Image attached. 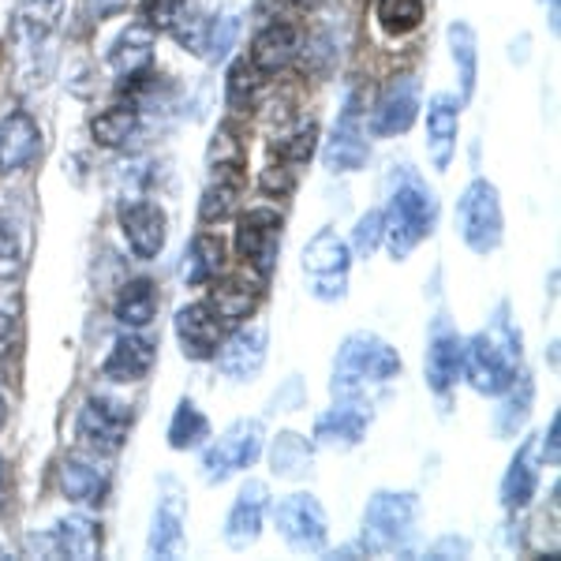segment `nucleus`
Listing matches in <instances>:
<instances>
[{
    "mask_svg": "<svg viewBox=\"0 0 561 561\" xmlns=\"http://www.w3.org/2000/svg\"><path fill=\"white\" fill-rule=\"evenodd\" d=\"M438 225V198L427 184L404 176V184L389 195V210H382V240L397 262L409 259L415 243L427 240Z\"/></svg>",
    "mask_w": 561,
    "mask_h": 561,
    "instance_id": "7ed1b4c3",
    "label": "nucleus"
},
{
    "mask_svg": "<svg viewBox=\"0 0 561 561\" xmlns=\"http://www.w3.org/2000/svg\"><path fill=\"white\" fill-rule=\"evenodd\" d=\"M173 38L184 45V49H192V53H203V45H206V15L198 12L195 4H180V12H176V20H173Z\"/></svg>",
    "mask_w": 561,
    "mask_h": 561,
    "instance_id": "a19ab883",
    "label": "nucleus"
},
{
    "mask_svg": "<svg viewBox=\"0 0 561 561\" xmlns=\"http://www.w3.org/2000/svg\"><path fill=\"white\" fill-rule=\"evenodd\" d=\"M243 192V165H214V180L198 198V221L217 225L237 210V198Z\"/></svg>",
    "mask_w": 561,
    "mask_h": 561,
    "instance_id": "b1692460",
    "label": "nucleus"
},
{
    "mask_svg": "<svg viewBox=\"0 0 561 561\" xmlns=\"http://www.w3.org/2000/svg\"><path fill=\"white\" fill-rule=\"evenodd\" d=\"M210 438V420L203 415L195 401H180L173 420H169V446L173 449H198L203 442Z\"/></svg>",
    "mask_w": 561,
    "mask_h": 561,
    "instance_id": "72a5a7b5",
    "label": "nucleus"
},
{
    "mask_svg": "<svg viewBox=\"0 0 561 561\" xmlns=\"http://www.w3.org/2000/svg\"><path fill=\"white\" fill-rule=\"evenodd\" d=\"M539 438H528L510 460V472L502 479V505L505 510H524L539 491Z\"/></svg>",
    "mask_w": 561,
    "mask_h": 561,
    "instance_id": "5701e85b",
    "label": "nucleus"
},
{
    "mask_svg": "<svg viewBox=\"0 0 561 561\" xmlns=\"http://www.w3.org/2000/svg\"><path fill=\"white\" fill-rule=\"evenodd\" d=\"M449 38V49H454V65H457V76H460V102L476 94V79H479V42H476V31L468 23H449L446 31Z\"/></svg>",
    "mask_w": 561,
    "mask_h": 561,
    "instance_id": "c756f323",
    "label": "nucleus"
},
{
    "mask_svg": "<svg viewBox=\"0 0 561 561\" xmlns=\"http://www.w3.org/2000/svg\"><path fill=\"white\" fill-rule=\"evenodd\" d=\"M348 266H352V248L337 237L333 229H322L307 240L304 248V274L311 277V296L314 300H345L348 293Z\"/></svg>",
    "mask_w": 561,
    "mask_h": 561,
    "instance_id": "39448f33",
    "label": "nucleus"
},
{
    "mask_svg": "<svg viewBox=\"0 0 561 561\" xmlns=\"http://www.w3.org/2000/svg\"><path fill=\"white\" fill-rule=\"evenodd\" d=\"M147 550L153 558H176L184 550V502L180 497H161L158 502Z\"/></svg>",
    "mask_w": 561,
    "mask_h": 561,
    "instance_id": "a878e982",
    "label": "nucleus"
},
{
    "mask_svg": "<svg viewBox=\"0 0 561 561\" xmlns=\"http://www.w3.org/2000/svg\"><path fill=\"white\" fill-rule=\"evenodd\" d=\"M153 359H158L153 341L139 337V333H124V337L113 345V352H108V359L102 364V375L108 378V382H142V378L150 375Z\"/></svg>",
    "mask_w": 561,
    "mask_h": 561,
    "instance_id": "4be33fe9",
    "label": "nucleus"
},
{
    "mask_svg": "<svg viewBox=\"0 0 561 561\" xmlns=\"http://www.w3.org/2000/svg\"><path fill=\"white\" fill-rule=\"evenodd\" d=\"M266 325H240L232 337L221 341V348L214 352L217 359V370H221L225 378H232V382H251V378L259 375L262 364H266Z\"/></svg>",
    "mask_w": 561,
    "mask_h": 561,
    "instance_id": "f8f14e48",
    "label": "nucleus"
},
{
    "mask_svg": "<svg viewBox=\"0 0 561 561\" xmlns=\"http://www.w3.org/2000/svg\"><path fill=\"white\" fill-rule=\"evenodd\" d=\"M210 161L214 165H243V142L237 139V131L229 124H221L210 142Z\"/></svg>",
    "mask_w": 561,
    "mask_h": 561,
    "instance_id": "37998d69",
    "label": "nucleus"
},
{
    "mask_svg": "<svg viewBox=\"0 0 561 561\" xmlns=\"http://www.w3.org/2000/svg\"><path fill=\"white\" fill-rule=\"evenodd\" d=\"M259 90H262V71L251 60H237L229 68V79H225V102H229V108H237V113L255 108Z\"/></svg>",
    "mask_w": 561,
    "mask_h": 561,
    "instance_id": "e433bc0d",
    "label": "nucleus"
},
{
    "mask_svg": "<svg viewBox=\"0 0 561 561\" xmlns=\"http://www.w3.org/2000/svg\"><path fill=\"white\" fill-rule=\"evenodd\" d=\"M262 454V423L237 420L221 438L203 454V479L206 483H225L229 476L251 468Z\"/></svg>",
    "mask_w": 561,
    "mask_h": 561,
    "instance_id": "423d86ee",
    "label": "nucleus"
},
{
    "mask_svg": "<svg viewBox=\"0 0 561 561\" xmlns=\"http://www.w3.org/2000/svg\"><path fill=\"white\" fill-rule=\"evenodd\" d=\"M513 382H517V386L505 389V393H510V401H505L502 412H497V434H513L524 420H528V412H531V393H536V389H531L528 375L520 370Z\"/></svg>",
    "mask_w": 561,
    "mask_h": 561,
    "instance_id": "58836bf2",
    "label": "nucleus"
},
{
    "mask_svg": "<svg viewBox=\"0 0 561 561\" xmlns=\"http://www.w3.org/2000/svg\"><path fill=\"white\" fill-rule=\"evenodd\" d=\"M460 359H465V341H460L457 325L438 314L431 325V345H427V386L434 393H446L460 375Z\"/></svg>",
    "mask_w": 561,
    "mask_h": 561,
    "instance_id": "f3484780",
    "label": "nucleus"
},
{
    "mask_svg": "<svg viewBox=\"0 0 561 561\" xmlns=\"http://www.w3.org/2000/svg\"><path fill=\"white\" fill-rule=\"evenodd\" d=\"M12 345H15V319L8 311H0V359L12 352Z\"/></svg>",
    "mask_w": 561,
    "mask_h": 561,
    "instance_id": "09e8293b",
    "label": "nucleus"
},
{
    "mask_svg": "<svg viewBox=\"0 0 561 561\" xmlns=\"http://www.w3.org/2000/svg\"><path fill=\"white\" fill-rule=\"evenodd\" d=\"M38 4H49V8H57V4H60V0H38Z\"/></svg>",
    "mask_w": 561,
    "mask_h": 561,
    "instance_id": "5fc2aeb1",
    "label": "nucleus"
},
{
    "mask_svg": "<svg viewBox=\"0 0 561 561\" xmlns=\"http://www.w3.org/2000/svg\"><path fill=\"white\" fill-rule=\"evenodd\" d=\"M135 131H139V113H135V105H113V108H105V113H98L94 124H90V135H94V142H102V147H124Z\"/></svg>",
    "mask_w": 561,
    "mask_h": 561,
    "instance_id": "c9c22d12",
    "label": "nucleus"
},
{
    "mask_svg": "<svg viewBox=\"0 0 561 561\" xmlns=\"http://www.w3.org/2000/svg\"><path fill=\"white\" fill-rule=\"evenodd\" d=\"M214 307L217 314H221L225 325H237L243 322L248 314H255L259 307V288L243 285V280H225V285H217L210 293V300H206Z\"/></svg>",
    "mask_w": 561,
    "mask_h": 561,
    "instance_id": "473e14b6",
    "label": "nucleus"
},
{
    "mask_svg": "<svg viewBox=\"0 0 561 561\" xmlns=\"http://www.w3.org/2000/svg\"><path fill=\"white\" fill-rule=\"evenodd\" d=\"M60 491L71 502H102L108 491V472L94 457H65L60 460Z\"/></svg>",
    "mask_w": 561,
    "mask_h": 561,
    "instance_id": "393cba45",
    "label": "nucleus"
},
{
    "mask_svg": "<svg viewBox=\"0 0 561 561\" xmlns=\"http://www.w3.org/2000/svg\"><path fill=\"white\" fill-rule=\"evenodd\" d=\"M42 150V128L31 113L15 108L0 121V173H23Z\"/></svg>",
    "mask_w": 561,
    "mask_h": 561,
    "instance_id": "dca6fc26",
    "label": "nucleus"
},
{
    "mask_svg": "<svg viewBox=\"0 0 561 561\" xmlns=\"http://www.w3.org/2000/svg\"><path fill=\"white\" fill-rule=\"evenodd\" d=\"M420 116V79L415 76H393L382 90L375 105V121H370V131L375 135H404Z\"/></svg>",
    "mask_w": 561,
    "mask_h": 561,
    "instance_id": "ddd939ff",
    "label": "nucleus"
},
{
    "mask_svg": "<svg viewBox=\"0 0 561 561\" xmlns=\"http://www.w3.org/2000/svg\"><path fill=\"white\" fill-rule=\"evenodd\" d=\"M277 531L296 554H319L325 547V510L314 494H288L274 510Z\"/></svg>",
    "mask_w": 561,
    "mask_h": 561,
    "instance_id": "0eeeda50",
    "label": "nucleus"
},
{
    "mask_svg": "<svg viewBox=\"0 0 561 561\" xmlns=\"http://www.w3.org/2000/svg\"><path fill=\"white\" fill-rule=\"evenodd\" d=\"M415 517H420V497L415 494L378 491L367 502L364 524H367V536L375 539V547H397L401 539H409Z\"/></svg>",
    "mask_w": 561,
    "mask_h": 561,
    "instance_id": "9d476101",
    "label": "nucleus"
},
{
    "mask_svg": "<svg viewBox=\"0 0 561 561\" xmlns=\"http://www.w3.org/2000/svg\"><path fill=\"white\" fill-rule=\"evenodd\" d=\"M457 131H460V98L434 94L427 102V158L434 169H449L457 153Z\"/></svg>",
    "mask_w": 561,
    "mask_h": 561,
    "instance_id": "6ab92c4d",
    "label": "nucleus"
},
{
    "mask_svg": "<svg viewBox=\"0 0 561 561\" xmlns=\"http://www.w3.org/2000/svg\"><path fill=\"white\" fill-rule=\"evenodd\" d=\"M314 142H319V124L304 121L277 142V158L285 161V165H293V169L307 165V161H311V153H314Z\"/></svg>",
    "mask_w": 561,
    "mask_h": 561,
    "instance_id": "ea45409f",
    "label": "nucleus"
},
{
    "mask_svg": "<svg viewBox=\"0 0 561 561\" xmlns=\"http://www.w3.org/2000/svg\"><path fill=\"white\" fill-rule=\"evenodd\" d=\"M280 225H285L280 221V214L270 210V206H255V210L243 214L240 225H237V251L259 277H270L277 266Z\"/></svg>",
    "mask_w": 561,
    "mask_h": 561,
    "instance_id": "1a4fd4ad",
    "label": "nucleus"
},
{
    "mask_svg": "<svg viewBox=\"0 0 561 561\" xmlns=\"http://www.w3.org/2000/svg\"><path fill=\"white\" fill-rule=\"evenodd\" d=\"M225 270V243L210 237V232H198L192 240V248L184 251V266H180V277L187 285H210V280Z\"/></svg>",
    "mask_w": 561,
    "mask_h": 561,
    "instance_id": "c85d7f7f",
    "label": "nucleus"
},
{
    "mask_svg": "<svg viewBox=\"0 0 561 561\" xmlns=\"http://www.w3.org/2000/svg\"><path fill=\"white\" fill-rule=\"evenodd\" d=\"M266 505H270L266 483L248 479V483L240 486L237 502H232L229 517H225V542H229L232 550L255 547L259 536H262V517H266Z\"/></svg>",
    "mask_w": 561,
    "mask_h": 561,
    "instance_id": "4468645a",
    "label": "nucleus"
},
{
    "mask_svg": "<svg viewBox=\"0 0 561 561\" xmlns=\"http://www.w3.org/2000/svg\"><path fill=\"white\" fill-rule=\"evenodd\" d=\"M558 438H561V415H554L550 420V431H547V438H542V454H547L550 465H558Z\"/></svg>",
    "mask_w": 561,
    "mask_h": 561,
    "instance_id": "de8ad7c7",
    "label": "nucleus"
},
{
    "mask_svg": "<svg viewBox=\"0 0 561 561\" xmlns=\"http://www.w3.org/2000/svg\"><path fill=\"white\" fill-rule=\"evenodd\" d=\"M0 558H4V550H0Z\"/></svg>",
    "mask_w": 561,
    "mask_h": 561,
    "instance_id": "6e6d98bb",
    "label": "nucleus"
},
{
    "mask_svg": "<svg viewBox=\"0 0 561 561\" xmlns=\"http://www.w3.org/2000/svg\"><path fill=\"white\" fill-rule=\"evenodd\" d=\"M240 8L237 4H225V8H217V15H210L206 20V45H203V53L206 57L214 60H225L232 53V45H237V38H240Z\"/></svg>",
    "mask_w": 561,
    "mask_h": 561,
    "instance_id": "f704fd0d",
    "label": "nucleus"
},
{
    "mask_svg": "<svg viewBox=\"0 0 561 561\" xmlns=\"http://www.w3.org/2000/svg\"><path fill=\"white\" fill-rule=\"evenodd\" d=\"M23 270V248L15 240V232L8 225H0V280L8 277H20Z\"/></svg>",
    "mask_w": 561,
    "mask_h": 561,
    "instance_id": "c03bdc74",
    "label": "nucleus"
},
{
    "mask_svg": "<svg viewBox=\"0 0 561 561\" xmlns=\"http://www.w3.org/2000/svg\"><path fill=\"white\" fill-rule=\"evenodd\" d=\"M457 229L460 240L476 251V255H491L502 248V232H505V217H502V198L491 180H472L465 187L457 203Z\"/></svg>",
    "mask_w": 561,
    "mask_h": 561,
    "instance_id": "20e7f679",
    "label": "nucleus"
},
{
    "mask_svg": "<svg viewBox=\"0 0 561 561\" xmlns=\"http://www.w3.org/2000/svg\"><path fill=\"white\" fill-rule=\"evenodd\" d=\"M367 423H370V412L364 404H356V401L333 404V409L322 412L319 423H314V442L325 449H352L364 442Z\"/></svg>",
    "mask_w": 561,
    "mask_h": 561,
    "instance_id": "aec40b11",
    "label": "nucleus"
},
{
    "mask_svg": "<svg viewBox=\"0 0 561 561\" xmlns=\"http://www.w3.org/2000/svg\"><path fill=\"white\" fill-rule=\"evenodd\" d=\"M397 375H401V356H397V348L378 337V333L359 330L341 341L337 359H333L330 389L337 397H356V393H364L367 386H382Z\"/></svg>",
    "mask_w": 561,
    "mask_h": 561,
    "instance_id": "f03ea898",
    "label": "nucleus"
},
{
    "mask_svg": "<svg viewBox=\"0 0 561 561\" xmlns=\"http://www.w3.org/2000/svg\"><path fill=\"white\" fill-rule=\"evenodd\" d=\"M0 486H4V457H0Z\"/></svg>",
    "mask_w": 561,
    "mask_h": 561,
    "instance_id": "864d4df0",
    "label": "nucleus"
},
{
    "mask_svg": "<svg viewBox=\"0 0 561 561\" xmlns=\"http://www.w3.org/2000/svg\"><path fill=\"white\" fill-rule=\"evenodd\" d=\"M382 243V210H367L356 221V232H352V251L359 259H370Z\"/></svg>",
    "mask_w": 561,
    "mask_h": 561,
    "instance_id": "79ce46f5",
    "label": "nucleus"
},
{
    "mask_svg": "<svg viewBox=\"0 0 561 561\" xmlns=\"http://www.w3.org/2000/svg\"><path fill=\"white\" fill-rule=\"evenodd\" d=\"M98 547H102V536H98L94 520L87 517H68L53 528V550L57 554H68V558H94Z\"/></svg>",
    "mask_w": 561,
    "mask_h": 561,
    "instance_id": "2f4dec72",
    "label": "nucleus"
},
{
    "mask_svg": "<svg viewBox=\"0 0 561 561\" xmlns=\"http://www.w3.org/2000/svg\"><path fill=\"white\" fill-rule=\"evenodd\" d=\"M180 4H184V0H147V4H142V20H147V26H153V31H169Z\"/></svg>",
    "mask_w": 561,
    "mask_h": 561,
    "instance_id": "49530a36",
    "label": "nucleus"
},
{
    "mask_svg": "<svg viewBox=\"0 0 561 561\" xmlns=\"http://www.w3.org/2000/svg\"><path fill=\"white\" fill-rule=\"evenodd\" d=\"M128 427L131 412L113 397H87L76 420V434L90 454H116L124 446V438H128Z\"/></svg>",
    "mask_w": 561,
    "mask_h": 561,
    "instance_id": "6e6552de",
    "label": "nucleus"
},
{
    "mask_svg": "<svg viewBox=\"0 0 561 561\" xmlns=\"http://www.w3.org/2000/svg\"><path fill=\"white\" fill-rule=\"evenodd\" d=\"M423 23V0H378V26L393 38H404Z\"/></svg>",
    "mask_w": 561,
    "mask_h": 561,
    "instance_id": "4c0bfd02",
    "label": "nucleus"
},
{
    "mask_svg": "<svg viewBox=\"0 0 561 561\" xmlns=\"http://www.w3.org/2000/svg\"><path fill=\"white\" fill-rule=\"evenodd\" d=\"M4 420H8V404H4V397H0V427H4Z\"/></svg>",
    "mask_w": 561,
    "mask_h": 561,
    "instance_id": "3c124183",
    "label": "nucleus"
},
{
    "mask_svg": "<svg viewBox=\"0 0 561 561\" xmlns=\"http://www.w3.org/2000/svg\"><path fill=\"white\" fill-rule=\"evenodd\" d=\"M367 153L370 150H367L364 128H359V98L352 94L337 128H333L330 147H325V169H330V173H356V169H364Z\"/></svg>",
    "mask_w": 561,
    "mask_h": 561,
    "instance_id": "a211bd4d",
    "label": "nucleus"
},
{
    "mask_svg": "<svg viewBox=\"0 0 561 561\" xmlns=\"http://www.w3.org/2000/svg\"><path fill=\"white\" fill-rule=\"evenodd\" d=\"M124 4H128V0H87V15L90 20H105V15L121 12Z\"/></svg>",
    "mask_w": 561,
    "mask_h": 561,
    "instance_id": "8fccbe9b",
    "label": "nucleus"
},
{
    "mask_svg": "<svg viewBox=\"0 0 561 561\" xmlns=\"http://www.w3.org/2000/svg\"><path fill=\"white\" fill-rule=\"evenodd\" d=\"M259 187L266 195H288L296 187V169L285 165V161H277V165H270L266 173H262Z\"/></svg>",
    "mask_w": 561,
    "mask_h": 561,
    "instance_id": "a18cd8bd",
    "label": "nucleus"
},
{
    "mask_svg": "<svg viewBox=\"0 0 561 561\" xmlns=\"http://www.w3.org/2000/svg\"><path fill=\"white\" fill-rule=\"evenodd\" d=\"M113 314H116V322L128 325V330L150 325L153 314H158V288H153V280H147V277L128 280V285L121 288V296H116Z\"/></svg>",
    "mask_w": 561,
    "mask_h": 561,
    "instance_id": "cd10ccee",
    "label": "nucleus"
},
{
    "mask_svg": "<svg viewBox=\"0 0 561 561\" xmlns=\"http://www.w3.org/2000/svg\"><path fill=\"white\" fill-rule=\"evenodd\" d=\"M173 330H176L180 352H184L187 359H195V364H203V359H214V352L221 348L229 325L221 322V314H217L210 304H187L176 311Z\"/></svg>",
    "mask_w": 561,
    "mask_h": 561,
    "instance_id": "9b49d317",
    "label": "nucleus"
},
{
    "mask_svg": "<svg viewBox=\"0 0 561 561\" xmlns=\"http://www.w3.org/2000/svg\"><path fill=\"white\" fill-rule=\"evenodd\" d=\"M311 442L293 431L277 434L274 446H270V465H274V476L280 479H304L311 472Z\"/></svg>",
    "mask_w": 561,
    "mask_h": 561,
    "instance_id": "7c9ffc66",
    "label": "nucleus"
},
{
    "mask_svg": "<svg viewBox=\"0 0 561 561\" xmlns=\"http://www.w3.org/2000/svg\"><path fill=\"white\" fill-rule=\"evenodd\" d=\"M150 57H153V26L147 23H131L113 42V49H108V65H113L116 76H128V79L139 76L150 65Z\"/></svg>",
    "mask_w": 561,
    "mask_h": 561,
    "instance_id": "bb28decb",
    "label": "nucleus"
},
{
    "mask_svg": "<svg viewBox=\"0 0 561 561\" xmlns=\"http://www.w3.org/2000/svg\"><path fill=\"white\" fill-rule=\"evenodd\" d=\"M460 370L476 393L502 397L513 386V378L520 375V330H513L505 314H497L494 330H483L472 341H465Z\"/></svg>",
    "mask_w": 561,
    "mask_h": 561,
    "instance_id": "f257e3e1",
    "label": "nucleus"
},
{
    "mask_svg": "<svg viewBox=\"0 0 561 561\" xmlns=\"http://www.w3.org/2000/svg\"><path fill=\"white\" fill-rule=\"evenodd\" d=\"M121 232L128 240L135 259H158L169 240V221L161 206L153 203H128L121 206Z\"/></svg>",
    "mask_w": 561,
    "mask_h": 561,
    "instance_id": "2eb2a0df",
    "label": "nucleus"
},
{
    "mask_svg": "<svg viewBox=\"0 0 561 561\" xmlns=\"http://www.w3.org/2000/svg\"><path fill=\"white\" fill-rule=\"evenodd\" d=\"M296 4H300V8H314L319 0H296Z\"/></svg>",
    "mask_w": 561,
    "mask_h": 561,
    "instance_id": "603ef678",
    "label": "nucleus"
},
{
    "mask_svg": "<svg viewBox=\"0 0 561 561\" xmlns=\"http://www.w3.org/2000/svg\"><path fill=\"white\" fill-rule=\"evenodd\" d=\"M296 53H300V31L293 23H266L251 42V65L262 76H277L293 65Z\"/></svg>",
    "mask_w": 561,
    "mask_h": 561,
    "instance_id": "412c9836",
    "label": "nucleus"
}]
</instances>
